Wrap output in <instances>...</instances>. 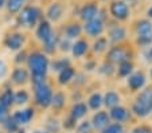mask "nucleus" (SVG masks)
Here are the masks:
<instances>
[{"label": "nucleus", "mask_w": 152, "mask_h": 133, "mask_svg": "<svg viewBox=\"0 0 152 133\" xmlns=\"http://www.w3.org/2000/svg\"><path fill=\"white\" fill-rule=\"evenodd\" d=\"M28 67L35 78H45L49 69V59L42 52H32L28 57Z\"/></svg>", "instance_id": "1"}, {"label": "nucleus", "mask_w": 152, "mask_h": 133, "mask_svg": "<svg viewBox=\"0 0 152 133\" xmlns=\"http://www.w3.org/2000/svg\"><path fill=\"white\" fill-rule=\"evenodd\" d=\"M35 86V100L37 104L42 108H47L49 105H51V98H53V93L50 86L45 82L43 78H32Z\"/></svg>", "instance_id": "2"}, {"label": "nucleus", "mask_w": 152, "mask_h": 133, "mask_svg": "<svg viewBox=\"0 0 152 133\" xmlns=\"http://www.w3.org/2000/svg\"><path fill=\"white\" fill-rule=\"evenodd\" d=\"M40 17V9L37 7H26L19 15V23L26 27H34Z\"/></svg>", "instance_id": "3"}, {"label": "nucleus", "mask_w": 152, "mask_h": 133, "mask_svg": "<svg viewBox=\"0 0 152 133\" xmlns=\"http://www.w3.org/2000/svg\"><path fill=\"white\" fill-rule=\"evenodd\" d=\"M110 14L113 17L118 19V20H125L129 16V7L124 3L123 0H117L110 4Z\"/></svg>", "instance_id": "4"}, {"label": "nucleus", "mask_w": 152, "mask_h": 133, "mask_svg": "<svg viewBox=\"0 0 152 133\" xmlns=\"http://www.w3.org/2000/svg\"><path fill=\"white\" fill-rule=\"evenodd\" d=\"M24 41H26V38H24L23 34L14 32V34H10L6 38L4 44H6V47H8L10 50H19L20 47L24 44Z\"/></svg>", "instance_id": "5"}, {"label": "nucleus", "mask_w": 152, "mask_h": 133, "mask_svg": "<svg viewBox=\"0 0 152 133\" xmlns=\"http://www.w3.org/2000/svg\"><path fill=\"white\" fill-rule=\"evenodd\" d=\"M129 55H131V54H129L128 50H125L124 47H121V46H116V47H113V49L109 51L108 57H109V59L112 62L121 63V62H124V61H128Z\"/></svg>", "instance_id": "6"}, {"label": "nucleus", "mask_w": 152, "mask_h": 133, "mask_svg": "<svg viewBox=\"0 0 152 133\" xmlns=\"http://www.w3.org/2000/svg\"><path fill=\"white\" fill-rule=\"evenodd\" d=\"M32 117H34V110L31 108H27V109L23 110H16L14 113V116H12V120L18 125H20V124H28Z\"/></svg>", "instance_id": "7"}, {"label": "nucleus", "mask_w": 152, "mask_h": 133, "mask_svg": "<svg viewBox=\"0 0 152 133\" xmlns=\"http://www.w3.org/2000/svg\"><path fill=\"white\" fill-rule=\"evenodd\" d=\"M85 31L88 32L89 35H92V36H97V35H100L101 32L104 31L102 20H101L100 17H96V19H93V20L86 22Z\"/></svg>", "instance_id": "8"}, {"label": "nucleus", "mask_w": 152, "mask_h": 133, "mask_svg": "<svg viewBox=\"0 0 152 133\" xmlns=\"http://www.w3.org/2000/svg\"><path fill=\"white\" fill-rule=\"evenodd\" d=\"M128 85L131 87V90H133V92L141 89L145 85V75H144V73L137 71V73H133L132 75H129Z\"/></svg>", "instance_id": "9"}, {"label": "nucleus", "mask_w": 152, "mask_h": 133, "mask_svg": "<svg viewBox=\"0 0 152 133\" xmlns=\"http://www.w3.org/2000/svg\"><path fill=\"white\" fill-rule=\"evenodd\" d=\"M97 14H98V7L96 3H88L82 7L81 9V17H82L85 22H89V20H93L97 17Z\"/></svg>", "instance_id": "10"}, {"label": "nucleus", "mask_w": 152, "mask_h": 133, "mask_svg": "<svg viewBox=\"0 0 152 133\" xmlns=\"http://www.w3.org/2000/svg\"><path fill=\"white\" fill-rule=\"evenodd\" d=\"M51 35H53V31H51V26H50V23L47 20H42L39 23V26H38V30H37L38 39L45 43Z\"/></svg>", "instance_id": "11"}, {"label": "nucleus", "mask_w": 152, "mask_h": 133, "mask_svg": "<svg viewBox=\"0 0 152 133\" xmlns=\"http://www.w3.org/2000/svg\"><path fill=\"white\" fill-rule=\"evenodd\" d=\"M92 122H93V126L97 128V129L105 128V126H108V122H109V116L105 112H98L93 116Z\"/></svg>", "instance_id": "12"}, {"label": "nucleus", "mask_w": 152, "mask_h": 133, "mask_svg": "<svg viewBox=\"0 0 152 133\" xmlns=\"http://www.w3.org/2000/svg\"><path fill=\"white\" fill-rule=\"evenodd\" d=\"M110 117H112L113 120H116V121L121 122V121H125L126 118L129 117V113L128 110L125 109V108L123 106H115L112 108V110H110Z\"/></svg>", "instance_id": "13"}, {"label": "nucleus", "mask_w": 152, "mask_h": 133, "mask_svg": "<svg viewBox=\"0 0 152 133\" xmlns=\"http://www.w3.org/2000/svg\"><path fill=\"white\" fill-rule=\"evenodd\" d=\"M132 110H133V113H135L136 116L145 117V116H148L149 113H151L152 108L149 106V105H145V104H143V102H140V101L136 100V102L133 104V106H132Z\"/></svg>", "instance_id": "14"}, {"label": "nucleus", "mask_w": 152, "mask_h": 133, "mask_svg": "<svg viewBox=\"0 0 152 133\" xmlns=\"http://www.w3.org/2000/svg\"><path fill=\"white\" fill-rule=\"evenodd\" d=\"M62 12H63V7L61 6L59 3H54L49 7V9H47V16H49L50 20L55 22L62 16Z\"/></svg>", "instance_id": "15"}, {"label": "nucleus", "mask_w": 152, "mask_h": 133, "mask_svg": "<svg viewBox=\"0 0 152 133\" xmlns=\"http://www.w3.org/2000/svg\"><path fill=\"white\" fill-rule=\"evenodd\" d=\"M12 79H14L15 84H24V82H27V79H28V73H27L26 69H23V67H18V69L14 70V73H12Z\"/></svg>", "instance_id": "16"}, {"label": "nucleus", "mask_w": 152, "mask_h": 133, "mask_svg": "<svg viewBox=\"0 0 152 133\" xmlns=\"http://www.w3.org/2000/svg\"><path fill=\"white\" fill-rule=\"evenodd\" d=\"M102 102L108 108H115V106H117L118 102H120V96H118L116 92H108L105 94V97H104Z\"/></svg>", "instance_id": "17"}, {"label": "nucleus", "mask_w": 152, "mask_h": 133, "mask_svg": "<svg viewBox=\"0 0 152 133\" xmlns=\"http://www.w3.org/2000/svg\"><path fill=\"white\" fill-rule=\"evenodd\" d=\"M109 36H110V41L113 42H120L123 41L124 38L126 36V32H125V28L121 26H116L110 30L109 32Z\"/></svg>", "instance_id": "18"}, {"label": "nucleus", "mask_w": 152, "mask_h": 133, "mask_svg": "<svg viewBox=\"0 0 152 133\" xmlns=\"http://www.w3.org/2000/svg\"><path fill=\"white\" fill-rule=\"evenodd\" d=\"M72 50H73L74 57H82V55L88 51V42L83 41V39H80V41H77L73 44Z\"/></svg>", "instance_id": "19"}, {"label": "nucleus", "mask_w": 152, "mask_h": 133, "mask_svg": "<svg viewBox=\"0 0 152 133\" xmlns=\"http://www.w3.org/2000/svg\"><path fill=\"white\" fill-rule=\"evenodd\" d=\"M136 31H137L139 35H148V34H152V23L147 19H143L137 23L136 26Z\"/></svg>", "instance_id": "20"}, {"label": "nucleus", "mask_w": 152, "mask_h": 133, "mask_svg": "<svg viewBox=\"0 0 152 133\" xmlns=\"http://www.w3.org/2000/svg\"><path fill=\"white\" fill-rule=\"evenodd\" d=\"M88 113V108H86L85 104H82V102H78V104H75L74 106L72 108V117L74 120H78L81 118V117H83Z\"/></svg>", "instance_id": "21"}, {"label": "nucleus", "mask_w": 152, "mask_h": 133, "mask_svg": "<svg viewBox=\"0 0 152 133\" xmlns=\"http://www.w3.org/2000/svg\"><path fill=\"white\" fill-rule=\"evenodd\" d=\"M73 77H74V70L70 66H67L59 71V78L58 79H59L61 85H65V84H67V82H70V79H73Z\"/></svg>", "instance_id": "22"}, {"label": "nucleus", "mask_w": 152, "mask_h": 133, "mask_svg": "<svg viewBox=\"0 0 152 133\" xmlns=\"http://www.w3.org/2000/svg\"><path fill=\"white\" fill-rule=\"evenodd\" d=\"M24 1H26V0H6L7 9H8L11 14H15V12L20 11V8L23 7Z\"/></svg>", "instance_id": "23"}, {"label": "nucleus", "mask_w": 152, "mask_h": 133, "mask_svg": "<svg viewBox=\"0 0 152 133\" xmlns=\"http://www.w3.org/2000/svg\"><path fill=\"white\" fill-rule=\"evenodd\" d=\"M0 101L3 102V105L6 108H10L14 104V92L11 89H6L3 92V94L0 96Z\"/></svg>", "instance_id": "24"}, {"label": "nucleus", "mask_w": 152, "mask_h": 133, "mask_svg": "<svg viewBox=\"0 0 152 133\" xmlns=\"http://www.w3.org/2000/svg\"><path fill=\"white\" fill-rule=\"evenodd\" d=\"M132 70H133L132 62L124 61V62H121L120 66H118V75H120V77H126V75H129L132 73Z\"/></svg>", "instance_id": "25"}, {"label": "nucleus", "mask_w": 152, "mask_h": 133, "mask_svg": "<svg viewBox=\"0 0 152 133\" xmlns=\"http://www.w3.org/2000/svg\"><path fill=\"white\" fill-rule=\"evenodd\" d=\"M65 32H66V36L69 38V39H72V38H75V36H80L81 34V26L80 24H70V26L66 27V30H65Z\"/></svg>", "instance_id": "26"}, {"label": "nucleus", "mask_w": 152, "mask_h": 133, "mask_svg": "<svg viewBox=\"0 0 152 133\" xmlns=\"http://www.w3.org/2000/svg\"><path fill=\"white\" fill-rule=\"evenodd\" d=\"M28 101V93L26 90H19L14 94V102L18 105H22V104H26Z\"/></svg>", "instance_id": "27"}, {"label": "nucleus", "mask_w": 152, "mask_h": 133, "mask_svg": "<svg viewBox=\"0 0 152 133\" xmlns=\"http://www.w3.org/2000/svg\"><path fill=\"white\" fill-rule=\"evenodd\" d=\"M51 105L55 109H61L65 105V96H63L62 93H55L51 98Z\"/></svg>", "instance_id": "28"}, {"label": "nucleus", "mask_w": 152, "mask_h": 133, "mask_svg": "<svg viewBox=\"0 0 152 133\" xmlns=\"http://www.w3.org/2000/svg\"><path fill=\"white\" fill-rule=\"evenodd\" d=\"M102 105V97L98 93H94L92 97L89 98V106L92 109H98V108Z\"/></svg>", "instance_id": "29"}, {"label": "nucleus", "mask_w": 152, "mask_h": 133, "mask_svg": "<svg viewBox=\"0 0 152 133\" xmlns=\"http://www.w3.org/2000/svg\"><path fill=\"white\" fill-rule=\"evenodd\" d=\"M3 125L6 126V129L8 130V132H16L18 130V124L11 117H6V118L3 120Z\"/></svg>", "instance_id": "30"}, {"label": "nucleus", "mask_w": 152, "mask_h": 133, "mask_svg": "<svg viewBox=\"0 0 152 133\" xmlns=\"http://www.w3.org/2000/svg\"><path fill=\"white\" fill-rule=\"evenodd\" d=\"M123 132V126H121V124H110L108 125V126L104 128V130L101 133H121Z\"/></svg>", "instance_id": "31"}, {"label": "nucleus", "mask_w": 152, "mask_h": 133, "mask_svg": "<svg viewBox=\"0 0 152 133\" xmlns=\"http://www.w3.org/2000/svg\"><path fill=\"white\" fill-rule=\"evenodd\" d=\"M55 44H57V36H55V35H51V36L45 42V50H46L47 52H53L55 49Z\"/></svg>", "instance_id": "32"}, {"label": "nucleus", "mask_w": 152, "mask_h": 133, "mask_svg": "<svg viewBox=\"0 0 152 133\" xmlns=\"http://www.w3.org/2000/svg\"><path fill=\"white\" fill-rule=\"evenodd\" d=\"M93 47H94V51L96 52L104 51V50H105V47H106V39H105V38H98Z\"/></svg>", "instance_id": "33"}, {"label": "nucleus", "mask_w": 152, "mask_h": 133, "mask_svg": "<svg viewBox=\"0 0 152 133\" xmlns=\"http://www.w3.org/2000/svg\"><path fill=\"white\" fill-rule=\"evenodd\" d=\"M137 43L141 44V46H148V44H151V43H152V34H148V35H139Z\"/></svg>", "instance_id": "34"}, {"label": "nucleus", "mask_w": 152, "mask_h": 133, "mask_svg": "<svg viewBox=\"0 0 152 133\" xmlns=\"http://www.w3.org/2000/svg\"><path fill=\"white\" fill-rule=\"evenodd\" d=\"M69 66V61L67 59H61V61H55L54 63H53V69L54 70H58V71H61V70H63L65 67Z\"/></svg>", "instance_id": "35"}, {"label": "nucleus", "mask_w": 152, "mask_h": 133, "mask_svg": "<svg viewBox=\"0 0 152 133\" xmlns=\"http://www.w3.org/2000/svg\"><path fill=\"white\" fill-rule=\"evenodd\" d=\"M131 133H152V129L149 126H147V125H140V126L135 128Z\"/></svg>", "instance_id": "36"}, {"label": "nucleus", "mask_w": 152, "mask_h": 133, "mask_svg": "<svg viewBox=\"0 0 152 133\" xmlns=\"http://www.w3.org/2000/svg\"><path fill=\"white\" fill-rule=\"evenodd\" d=\"M7 74V65L3 59H0V78H3Z\"/></svg>", "instance_id": "37"}, {"label": "nucleus", "mask_w": 152, "mask_h": 133, "mask_svg": "<svg viewBox=\"0 0 152 133\" xmlns=\"http://www.w3.org/2000/svg\"><path fill=\"white\" fill-rule=\"evenodd\" d=\"M7 117V108L3 105V102L0 101V121H3Z\"/></svg>", "instance_id": "38"}, {"label": "nucleus", "mask_w": 152, "mask_h": 133, "mask_svg": "<svg viewBox=\"0 0 152 133\" xmlns=\"http://www.w3.org/2000/svg\"><path fill=\"white\" fill-rule=\"evenodd\" d=\"M89 128H90V124L89 122H82V124L80 125V128H78V133H86L88 130H89Z\"/></svg>", "instance_id": "39"}, {"label": "nucleus", "mask_w": 152, "mask_h": 133, "mask_svg": "<svg viewBox=\"0 0 152 133\" xmlns=\"http://www.w3.org/2000/svg\"><path fill=\"white\" fill-rule=\"evenodd\" d=\"M74 126H75V120L73 118V117L65 122V128H67V129H72V128H74Z\"/></svg>", "instance_id": "40"}, {"label": "nucleus", "mask_w": 152, "mask_h": 133, "mask_svg": "<svg viewBox=\"0 0 152 133\" xmlns=\"http://www.w3.org/2000/svg\"><path fill=\"white\" fill-rule=\"evenodd\" d=\"M24 59H26V52L22 51V52H19V54L16 55V59H15V61H16L18 63H20V62H23Z\"/></svg>", "instance_id": "41"}, {"label": "nucleus", "mask_w": 152, "mask_h": 133, "mask_svg": "<svg viewBox=\"0 0 152 133\" xmlns=\"http://www.w3.org/2000/svg\"><path fill=\"white\" fill-rule=\"evenodd\" d=\"M145 58H147V61L152 62V47H151L149 50H147V52H145Z\"/></svg>", "instance_id": "42"}, {"label": "nucleus", "mask_w": 152, "mask_h": 133, "mask_svg": "<svg viewBox=\"0 0 152 133\" xmlns=\"http://www.w3.org/2000/svg\"><path fill=\"white\" fill-rule=\"evenodd\" d=\"M147 14H148V16L152 19V7H149V8H148V11H147Z\"/></svg>", "instance_id": "43"}, {"label": "nucleus", "mask_w": 152, "mask_h": 133, "mask_svg": "<svg viewBox=\"0 0 152 133\" xmlns=\"http://www.w3.org/2000/svg\"><path fill=\"white\" fill-rule=\"evenodd\" d=\"M4 4H6V0H0V9L4 7Z\"/></svg>", "instance_id": "44"}, {"label": "nucleus", "mask_w": 152, "mask_h": 133, "mask_svg": "<svg viewBox=\"0 0 152 133\" xmlns=\"http://www.w3.org/2000/svg\"><path fill=\"white\" fill-rule=\"evenodd\" d=\"M35 133H47V132H42V130H35Z\"/></svg>", "instance_id": "45"}, {"label": "nucleus", "mask_w": 152, "mask_h": 133, "mask_svg": "<svg viewBox=\"0 0 152 133\" xmlns=\"http://www.w3.org/2000/svg\"><path fill=\"white\" fill-rule=\"evenodd\" d=\"M19 133H26V132H24V130H20V132Z\"/></svg>", "instance_id": "46"}, {"label": "nucleus", "mask_w": 152, "mask_h": 133, "mask_svg": "<svg viewBox=\"0 0 152 133\" xmlns=\"http://www.w3.org/2000/svg\"><path fill=\"white\" fill-rule=\"evenodd\" d=\"M125 1H133V0H125Z\"/></svg>", "instance_id": "47"}, {"label": "nucleus", "mask_w": 152, "mask_h": 133, "mask_svg": "<svg viewBox=\"0 0 152 133\" xmlns=\"http://www.w3.org/2000/svg\"><path fill=\"white\" fill-rule=\"evenodd\" d=\"M151 77H152V70H151Z\"/></svg>", "instance_id": "48"}]
</instances>
